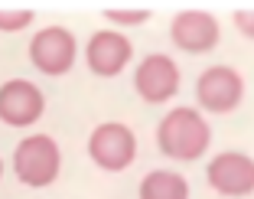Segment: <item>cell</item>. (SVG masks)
<instances>
[{
	"instance_id": "4fadbf2b",
	"label": "cell",
	"mask_w": 254,
	"mask_h": 199,
	"mask_svg": "<svg viewBox=\"0 0 254 199\" xmlns=\"http://www.w3.org/2000/svg\"><path fill=\"white\" fill-rule=\"evenodd\" d=\"M101 13L108 16V20H114V23H147L150 20V10L147 7H105Z\"/></svg>"
},
{
	"instance_id": "277c9868",
	"label": "cell",
	"mask_w": 254,
	"mask_h": 199,
	"mask_svg": "<svg viewBox=\"0 0 254 199\" xmlns=\"http://www.w3.org/2000/svg\"><path fill=\"white\" fill-rule=\"evenodd\" d=\"M195 98L212 114L235 111L241 104V98H245V79L232 66H212L209 72H202L199 82H195Z\"/></svg>"
},
{
	"instance_id": "7a4b0ae2",
	"label": "cell",
	"mask_w": 254,
	"mask_h": 199,
	"mask_svg": "<svg viewBox=\"0 0 254 199\" xmlns=\"http://www.w3.org/2000/svg\"><path fill=\"white\" fill-rule=\"evenodd\" d=\"M59 167H62L59 144L46 134H33L23 144H16L13 150V170L20 183L26 186H49L59 177Z\"/></svg>"
},
{
	"instance_id": "ba28073f",
	"label": "cell",
	"mask_w": 254,
	"mask_h": 199,
	"mask_svg": "<svg viewBox=\"0 0 254 199\" xmlns=\"http://www.w3.org/2000/svg\"><path fill=\"white\" fill-rule=\"evenodd\" d=\"M134 89L143 101H166L180 92V69L170 56H147V59L137 66V75H134Z\"/></svg>"
},
{
	"instance_id": "8fae6325",
	"label": "cell",
	"mask_w": 254,
	"mask_h": 199,
	"mask_svg": "<svg viewBox=\"0 0 254 199\" xmlns=\"http://www.w3.org/2000/svg\"><path fill=\"white\" fill-rule=\"evenodd\" d=\"M140 199H189V183L180 173L153 170L140 183Z\"/></svg>"
},
{
	"instance_id": "6da1fadb",
	"label": "cell",
	"mask_w": 254,
	"mask_h": 199,
	"mask_svg": "<svg viewBox=\"0 0 254 199\" xmlns=\"http://www.w3.org/2000/svg\"><path fill=\"white\" fill-rule=\"evenodd\" d=\"M212 140V127L195 108H176L170 111L157 127V144L173 160H195L205 154Z\"/></svg>"
},
{
	"instance_id": "30bf717a",
	"label": "cell",
	"mask_w": 254,
	"mask_h": 199,
	"mask_svg": "<svg viewBox=\"0 0 254 199\" xmlns=\"http://www.w3.org/2000/svg\"><path fill=\"white\" fill-rule=\"evenodd\" d=\"M130 39H124L121 33L111 30H101L88 39V49H85V62L95 75H118L121 69L130 62Z\"/></svg>"
},
{
	"instance_id": "9a60e30c",
	"label": "cell",
	"mask_w": 254,
	"mask_h": 199,
	"mask_svg": "<svg viewBox=\"0 0 254 199\" xmlns=\"http://www.w3.org/2000/svg\"><path fill=\"white\" fill-rule=\"evenodd\" d=\"M0 177H3V160H0Z\"/></svg>"
},
{
	"instance_id": "3957f363",
	"label": "cell",
	"mask_w": 254,
	"mask_h": 199,
	"mask_svg": "<svg viewBox=\"0 0 254 199\" xmlns=\"http://www.w3.org/2000/svg\"><path fill=\"white\" fill-rule=\"evenodd\" d=\"M88 154L101 170L118 173V170H127L130 160L137 157V137H134V131H130L127 124L108 121V124H98L95 131H91Z\"/></svg>"
},
{
	"instance_id": "7c38bea8",
	"label": "cell",
	"mask_w": 254,
	"mask_h": 199,
	"mask_svg": "<svg viewBox=\"0 0 254 199\" xmlns=\"http://www.w3.org/2000/svg\"><path fill=\"white\" fill-rule=\"evenodd\" d=\"M33 10L30 7H0V33H16L26 30L33 23Z\"/></svg>"
},
{
	"instance_id": "8992f818",
	"label": "cell",
	"mask_w": 254,
	"mask_h": 199,
	"mask_svg": "<svg viewBox=\"0 0 254 199\" xmlns=\"http://www.w3.org/2000/svg\"><path fill=\"white\" fill-rule=\"evenodd\" d=\"M43 108H46V98L33 82L10 79L7 85H0V121L3 124L26 127L43 118Z\"/></svg>"
},
{
	"instance_id": "5b68a950",
	"label": "cell",
	"mask_w": 254,
	"mask_h": 199,
	"mask_svg": "<svg viewBox=\"0 0 254 199\" xmlns=\"http://www.w3.org/2000/svg\"><path fill=\"white\" fill-rule=\"evenodd\" d=\"M30 62L46 75H65L75 66V36L65 26H46L30 43Z\"/></svg>"
},
{
	"instance_id": "9c48e42d",
	"label": "cell",
	"mask_w": 254,
	"mask_h": 199,
	"mask_svg": "<svg viewBox=\"0 0 254 199\" xmlns=\"http://www.w3.org/2000/svg\"><path fill=\"white\" fill-rule=\"evenodd\" d=\"M170 36L183 52H209L218 46V20L205 10H183L173 16Z\"/></svg>"
},
{
	"instance_id": "52a82bcc",
	"label": "cell",
	"mask_w": 254,
	"mask_h": 199,
	"mask_svg": "<svg viewBox=\"0 0 254 199\" xmlns=\"http://www.w3.org/2000/svg\"><path fill=\"white\" fill-rule=\"evenodd\" d=\"M205 180L222 196H251L254 193V160L245 154H218L205 170Z\"/></svg>"
},
{
	"instance_id": "5bb4252c",
	"label": "cell",
	"mask_w": 254,
	"mask_h": 199,
	"mask_svg": "<svg viewBox=\"0 0 254 199\" xmlns=\"http://www.w3.org/2000/svg\"><path fill=\"white\" fill-rule=\"evenodd\" d=\"M235 30L241 36L254 39V10H235Z\"/></svg>"
}]
</instances>
